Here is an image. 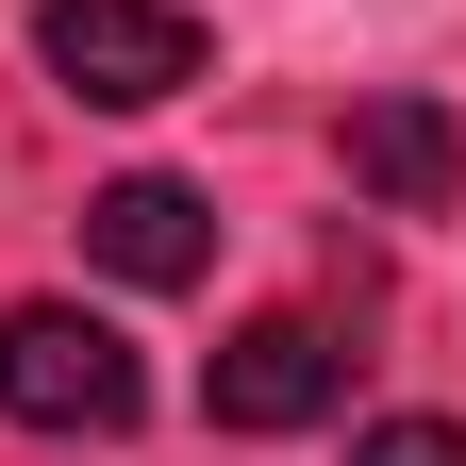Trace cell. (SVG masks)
I'll list each match as a JSON object with an SVG mask.
<instances>
[{
	"mask_svg": "<svg viewBox=\"0 0 466 466\" xmlns=\"http://www.w3.org/2000/svg\"><path fill=\"white\" fill-rule=\"evenodd\" d=\"M134 400H150V367H134L116 317H84V300H17L0 317V417L17 433H134Z\"/></svg>",
	"mask_w": 466,
	"mask_h": 466,
	"instance_id": "6da1fadb",
	"label": "cell"
},
{
	"mask_svg": "<svg viewBox=\"0 0 466 466\" xmlns=\"http://www.w3.org/2000/svg\"><path fill=\"white\" fill-rule=\"evenodd\" d=\"M34 67L100 100V116H150V100H184L200 84V17L184 0H50L34 17Z\"/></svg>",
	"mask_w": 466,
	"mask_h": 466,
	"instance_id": "7a4b0ae2",
	"label": "cell"
},
{
	"mask_svg": "<svg viewBox=\"0 0 466 466\" xmlns=\"http://www.w3.org/2000/svg\"><path fill=\"white\" fill-rule=\"evenodd\" d=\"M350 400V350L317 317H250V333H217V367H200V417L217 433H300Z\"/></svg>",
	"mask_w": 466,
	"mask_h": 466,
	"instance_id": "3957f363",
	"label": "cell"
},
{
	"mask_svg": "<svg viewBox=\"0 0 466 466\" xmlns=\"http://www.w3.org/2000/svg\"><path fill=\"white\" fill-rule=\"evenodd\" d=\"M350 184L400 200V217H450V200H466V116H450V100H417V84L350 100Z\"/></svg>",
	"mask_w": 466,
	"mask_h": 466,
	"instance_id": "277c9868",
	"label": "cell"
},
{
	"mask_svg": "<svg viewBox=\"0 0 466 466\" xmlns=\"http://www.w3.org/2000/svg\"><path fill=\"white\" fill-rule=\"evenodd\" d=\"M84 250H100L116 283H150V300H167V283H200V267H217V200H200V184H167V167H134V184H100V200H84Z\"/></svg>",
	"mask_w": 466,
	"mask_h": 466,
	"instance_id": "5b68a950",
	"label": "cell"
},
{
	"mask_svg": "<svg viewBox=\"0 0 466 466\" xmlns=\"http://www.w3.org/2000/svg\"><path fill=\"white\" fill-rule=\"evenodd\" d=\"M350 466H466V417H383V433H350Z\"/></svg>",
	"mask_w": 466,
	"mask_h": 466,
	"instance_id": "8992f818",
	"label": "cell"
}]
</instances>
